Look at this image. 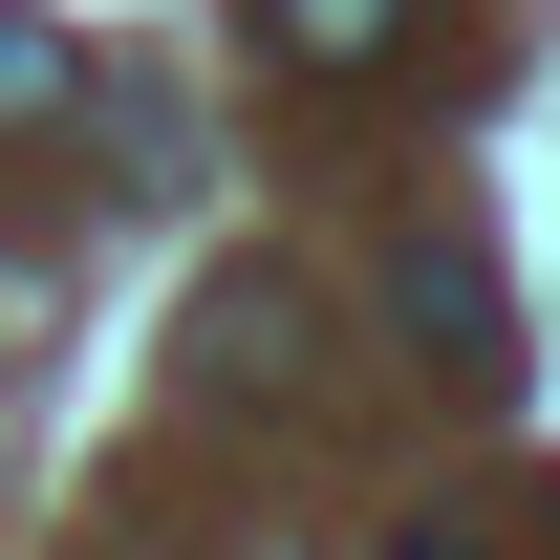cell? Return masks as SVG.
<instances>
[{"instance_id": "obj_1", "label": "cell", "mask_w": 560, "mask_h": 560, "mask_svg": "<svg viewBox=\"0 0 560 560\" xmlns=\"http://www.w3.org/2000/svg\"><path fill=\"white\" fill-rule=\"evenodd\" d=\"M410 0H280V66H388Z\"/></svg>"}, {"instance_id": "obj_2", "label": "cell", "mask_w": 560, "mask_h": 560, "mask_svg": "<svg viewBox=\"0 0 560 560\" xmlns=\"http://www.w3.org/2000/svg\"><path fill=\"white\" fill-rule=\"evenodd\" d=\"M66 86H86V66H66V22H22V0H0V130H44Z\"/></svg>"}, {"instance_id": "obj_3", "label": "cell", "mask_w": 560, "mask_h": 560, "mask_svg": "<svg viewBox=\"0 0 560 560\" xmlns=\"http://www.w3.org/2000/svg\"><path fill=\"white\" fill-rule=\"evenodd\" d=\"M388 560H495V539H453V517H410V539H388Z\"/></svg>"}]
</instances>
